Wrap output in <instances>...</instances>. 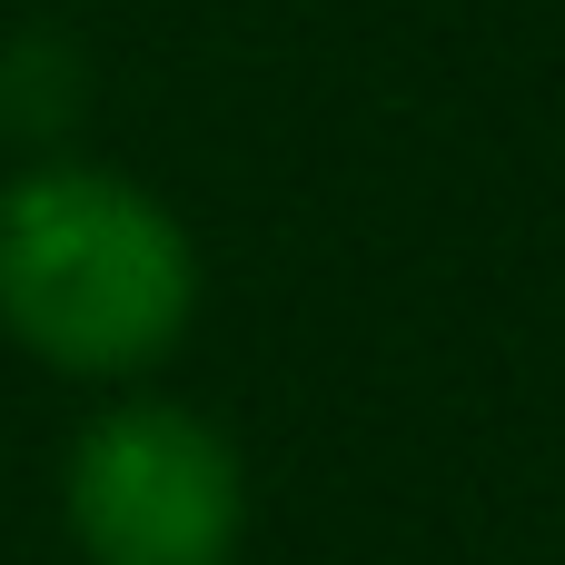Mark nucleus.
I'll return each instance as SVG.
<instances>
[{
    "instance_id": "f03ea898",
    "label": "nucleus",
    "mask_w": 565,
    "mask_h": 565,
    "mask_svg": "<svg viewBox=\"0 0 565 565\" xmlns=\"http://www.w3.org/2000/svg\"><path fill=\"white\" fill-rule=\"evenodd\" d=\"M60 526L89 565H238L248 457L189 397L119 387L60 457Z\"/></svg>"
},
{
    "instance_id": "f257e3e1",
    "label": "nucleus",
    "mask_w": 565,
    "mask_h": 565,
    "mask_svg": "<svg viewBox=\"0 0 565 565\" xmlns=\"http://www.w3.org/2000/svg\"><path fill=\"white\" fill-rule=\"evenodd\" d=\"M199 328L189 218L99 159H40L0 179V338L79 387L159 377Z\"/></svg>"
}]
</instances>
